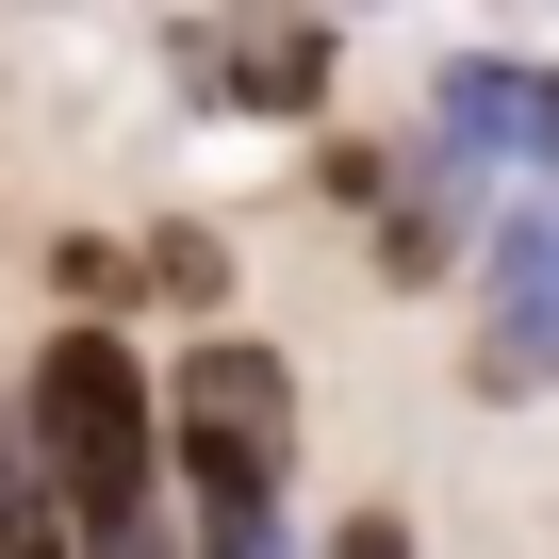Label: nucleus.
Instances as JSON below:
<instances>
[{
    "label": "nucleus",
    "instance_id": "obj_3",
    "mask_svg": "<svg viewBox=\"0 0 559 559\" xmlns=\"http://www.w3.org/2000/svg\"><path fill=\"white\" fill-rule=\"evenodd\" d=\"M181 67H198L214 99H247V116H313V99H330V34H313V17H247V34H181Z\"/></svg>",
    "mask_w": 559,
    "mask_h": 559
},
{
    "label": "nucleus",
    "instance_id": "obj_2",
    "mask_svg": "<svg viewBox=\"0 0 559 559\" xmlns=\"http://www.w3.org/2000/svg\"><path fill=\"white\" fill-rule=\"evenodd\" d=\"M0 428H17V461L50 477L67 543H83V526H148V510H165V412H148V362H132L116 330H50Z\"/></svg>",
    "mask_w": 559,
    "mask_h": 559
},
{
    "label": "nucleus",
    "instance_id": "obj_6",
    "mask_svg": "<svg viewBox=\"0 0 559 559\" xmlns=\"http://www.w3.org/2000/svg\"><path fill=\"white\" fill-rule=\"evenodd\" d=\"M330 559H412V526H395V510H362V526H346Z\"/></svg>",
    "mask_w": 559,
    "mask_h": 559
},
{
    "label": "nucleus",
    "instance_id": "obj_4",
    "mask_svg": "<svg viewBox=\"0 0 559 559\" xmlns=\"http://www.w3.org/2000/svg\"><path fill=\"white\" fill-rule=\"evenodd\" d=\"M444 116H461V148H526V165H559V83H526V67H461Z\"/></svg>",
    "mask_w": 559,
    "mask_h": 559
},
{
    "label": "nucleus",
    "instance_id": "obj_5",
    "mask_svg": "<svg viewBox=\"0 0 559 559\" xmlns=\"http://www.w3.org/2000/svg\"><path fill=\"white\" fill-rule=\"evenodd\" d=\"M67 559H181V543H165V510H148V526H83Z\"/></svg>",
    "mask_w": 559,
    "mask_h": 559
},
{
    "label": "nucleus",
    "instance_id": "obj_1",
    "mask_svg": "<svg viewBox=\"0 0 559 559\" xmlns=\"http://www.w3.org/2000/svg\"><path fill=\"white\" fill-rule=\"evenodd\" d=\"M165 477L198 510V559H280V493H297V362L263 330H198L165 379Z\"/></svg>",
    "mask_w": 559,
    "mask_h": 559
}]
</instances>
